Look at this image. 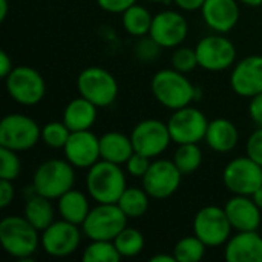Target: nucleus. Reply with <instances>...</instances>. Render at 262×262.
I'll use <instances>...</instances> for the list:
<instances>
[{
	"label": "nucleus",
	"instance_id": "1",
	"mask_svg": "<svg viewBox=\"0 0 262 262\" xmlns=\"http://www.w3.org/2000/svg\"><path fill=\"white\" fill-rule=\"evenodd\" d=\"M3 250L20 262H31L40 246L38 230L25 216H6L0 221Z\"/></svg>",
	"mask_w": 262,
	"mask_h": 262
},
{
	"label": "nucleus",
	"instance_id": "2",
	"mask_svg": "<svg viewBox=\"0 0 262 262\" xmlns=\"http://www.w3.org/2000/svg\"><path fill=\"white\" fill-rule=\"evenodd\" d=\"M86 189L94 201L117 204L123 192L127 189L126 175L120 164L100 160L88 169Z\"/></svg>",
	"mask_w": 262,
	"mask_h": 262
},
{
	"label": "nucleus",
	"instance_id": "3",
	"mask_svg": "<svg viewBox=\"0 0 262 262\" xmlns=\"http://www.w3.org/2000/svg\"><path fill=\"white\" fill-rule=\"evenodd\" d=\"M150 89L155 100L170 111L190 106L196 97V89L186 78V74L173 68L158 71L152 77Z\"/></svg>",
	"mask_w": 262,
	"mask_h": 262
},
{
	"label": "nucleus",
	"instance_id": "4",
	"mask_svg": "<svg viewBox=\"0 0 262 262\" xmlns=\"http://www.w3.org/2000/svg\"><path fill=\"white\" fill-rule=\"evenodd\" d=\"M74 184L75 167L68 160L60 158L43 161L32 177L34 190L49 200H58L68 190L74 189Z\"/></svg>",
	"mask_w": 262,
	"mask_h": 262
},
{
	"label": "nucleus",
	"instance_id": "5",
	"mask_svg": "<svg viewBox=\"0 0 262 262\" xmlns=\"http://www.w3.org/2000/svg\"><path fill=\"white\" fill-rule=\"evenodd\" d=\"M127 216L118 204L98 203L91 209L81 230L91 241H114L115 236L127 227Z\"/></svg>",
	"mask_w": 262,
	"mask_h": 262
},
{
	"label": "nucleus",
	"instance_id": "6",
	"mask_svg": "<svg viewBox=\"0 0 262 262\" xmlns=\"http://www.w3.org/2000/svg\"><path fill=\"white\" fill-rule=\"evenodd\" d=\"M78 94L92 101L98 109L111 106L118 95V83L115 77L98 66L83 69L77 78Z\"/></svg>",
	"mask_w": 262,
	"mask_h": 262
},
{
	"label": "nucleus",
	"instance_id": "7",
	"mask_svg": "<svg viewBox=\"0 0 262 262\" xmlns=\"http://www.w3.org/2000/svg\"><path fill=\"white\" fill-rule=\"evenodd\" d=\"M8 95L21 106L38 104L46 92V83L41 74L31 66H14L5 78Z\"/></svg>",
	"mask_w": 262,
	"mask_h": 262
},
{
	"label": "nucleus",
	"instance_id": "8",
	"mask_svg": "<svg viewBox=\"0 0 262 262\" xmlns=\"http://www.w3.org/2000/svg\"><path fill=\"white\" fill-rule=\"evenodd\" d=\"M41 140V127L23 114L5 115L0 121V146L23 152Z\"/></svg>",
	"mask_w": 262,
	"mask_h": 262
},
{
	"label": "nucleus",
	"instance_id": "9",
	"mask_svg": "<svg viewBox=\"0 0 262 262\" xmlns=\"http://www.w3.org/2000/svg\"><path fill=\"white\" fill-rule=\"evenodd\" d=\"M232 224L224 207L206 206L198 210L193 218V235H196L207 247L224 246L232 236Z\"/></svg>",
	"mask_w": 262,
	"mask_h": 262
},
{
	"label": "nucleus",
	"instance_id": "10",
	"mask_svg": "<svg viewBox=\"0 0 262 262\" xmlns=\"http://www.w3.org/2000/svg\"><path fill=\"white\" fill-rule=\"evenodd\" d=\"M223 183L233 195L252 196L262 186V166L250 157H238L223 170Z\"/></svg>",
	"mask_w": 262,
	"mask_h": 262
},
{
	"label": "nucleus",
	"instance_id": "11",
	"mask_svg": "<svg viewBox=\"0 0 262 262\" xmlns=\"http://www.w3.org/2000/svg\"><path fill=\"white\" fill-rule=\"evenodd\" d=\"M195 51L200 68L210 72L226 71L233 66L236 60V48L233 41L220 32L203 37L198 41Z\"/></svg>",
	"mask_w": 262,
	"mask_h": 262
},
{
	"label": "nucleus",
	"instance_id": "12",
	"mask_svg": "<svg viewBox=\"0 0 262 262\" xmlns=\"http://www.w3.org/2000/svg\"><path fill=\"white\" fill-rule=\"evenodd\" d=\"M207 126V117L200 109L192 106L173 111L172 117L167 121L172 141L177 144L203 141L206 138Z\"/></svg>",
	"mask_w": 262,
	"mask_h": 262
},
{
	"label": "nucleus",
	"instance_id": "13",
	"mask_svg": "<svg viewBox=\"0 0 262 262\" xmlns=\"http://www.w3.org/2000/svg\"><path fill=\"white\" fill-rule=\"evenodd\" d=\"M183 173L170 160H157L152 161L147 172L141 178L143 189L149 193L150 198L166 200L172 196L181 186Z\"/></svg>",
	"mask_w": 262,
	"mask_h": 262
},
{
	"label": "nucleus",
	"instance_id": "14",
	"mask_svg": "<svg viewBox=\"0 0 262 262\" xmlns=\"http://www.w3.org/2000/svg\"><path fill=\"white\" fill-rule=\"evenodd\" d=\"M81 232L80 226L66 220L54 221L41 232L40 246L49 256L66 258L78 249L81 243Z\"/></svg>",
	"mask_w": 262,
	"mask_h": 262
},
{
	"label": "nucleus",
	"instance_id": "15",
	"mask_svg": "<svg viewBox=\"0 0 262 262\" xmlns=\"http://www.w3.org/2000/svg\"><path fill=\"white\" fill-rule=\"evenodd\" d=\"M130 140L135 152L143 154L149 158H155L169 147L172 137L167 123L149 118L140 121L134 127L130 134Z\"/></svg>",
	"mask_w": 262,
	"mask_h": 262
},
{
	"label": "nucleus",
	"instance_id": "16",
	"mask_svg": "<svg viewBox=\"0 0 262 262\" xmlns=\"http://www.w3.org/2000/svg\"><path fill=\"white\" fill-rule=\"evenodd\" d=\"M189 34V25L183 14L166 9L154 15L149 35L164 49L178 48Z\"/></svg>",
	"mask_w": 262,
	"mask_h": 262
},
{
	"label": "nucleus",
	"instance_id": "17",
	"mask_svg": "<svg viewBox=\"0 0 262 262\" xmlns=\"http://www.w3.org/2000/svg\"><path fill=\"white\" fill-rule=\"evenodd\" d=\"M63 150L66 160L75 169H89L101 160L100 138L92 134L91 129L71 132Z\"/></svg>",
	"mask_w": 262,
	"mask_h": 262
},
{
	"label": "nucleus",
	"instance_id": "18",
	"mask_svg": "<svg viewBox=\"0 0 262 262\" xmlns=\"http://www.w3.org/2000/svg\"><path fill=\"white\" fill-rule=\"evenodd\" d=\"M230 86L247 98L262 94V55H249L238 61L230 75Z\"/></svg>",
	"mask_w": 262,
	"mask_h": 262
},
{
	"label": "nucleus",
	"instance_id": "19",
	"mask_svg": "<svg viewBox=\"0 0 262 262\" xmlns=\"http://www.w3.org/2000/svg\"><path fill=\"white\" fill-rule=\"evenodd\" d=\"M227 218L236 232H250L258 230L261 226V209L256 206L252 196L247 195H233L224 206Z\"/></svg>",
	"mask_w": 262,
	"mask_h": 262
},
{
	"label": "nucleus",
	"instance_id": "20",
	"mask_svg": "<svg viewBox=\"0 0 262 262\" xmlns=\"http://www.w3.org/2000/svg\"><path fill=\"white\" fill-rule=\"evenodd\" d=\"M201 15L210 29L227 34L239 20V6L236 0H206L201 6Z\"/></svg>",
	"mask_w": 262,
	"mask_h": 262
},
{
	"label": "nucleus",
	"instance_id": "21",
	"mask_svg": "<svg viewBox=\"0 0 262 262\" xmlns=\"http://www.w3.org/2000/svg\"><path fill=\"white\" fill-rule=\"evenodd\" d=\"M227 262H262V236L256 230L238 232L226 243Z\"/></svg>",
	"mask_w": 262,
	"mask_h": 262
},
{
	"label": "nucleus",
	"instance_id": "22",
	"mask_svg": "<svg viewBox=\"0 0 262 262\" xmlns=\"http://www.w3.org/2000/svg\"><path fill=\"white\" fill-rule=\"evenodd\" d=\"M204 141L212 150L220 154H227L236 147L239 141V132L230 120L216 118L209 121Z\"/></svg>",
	"mask_w": 262,
	"mask_h": 262
},
{
	"label": "nucleus",
	"instance_id": "23",
	"mask_svg": "<svg viewBox=\"0 0 262 262\" xmlns=\"http://www.w3.org/2000/svg\"><path fill=\"white\" fill-rule=\"evenodd\" d=\"M97 106L84 97H77L71 100L63 111V123L71 129V132L77 130H89L97 121Z\"/></svg>",
	"mask_w": 262,
	"mask_h": 262
},
{
	"label": "nucleus",
	"instance_id": "24",
	"mask_svg": "<svg viewBox=\"0 0 262 262\" xmlns=\"http://www.w3.org/2000/svg\"><path fill=\"white\" fill-rule=\"evenodd\" d=\"M134 144L130 137L121 132H106L100 137V155L101 160L115 163V164H126V161L134 154Z\"/></svg>",
	"mask_w": 262,
	"mask_h": 262
},
{
	"label": "nucleus",
	"instance_id": "25",
	"mask_svg": "<svg viewBox=\"0 0 262 262\" xmlns=\"http://www.w3.org/2000/svg\"><path fill=\"white\" fill-rule=\"evenodd\" d=\"M57 209L61 220H66L77 226H81L91 212L86 195L75 189L68 190L64 195H61L57 200Z\"/></svg>",
	"mask_w": 262,
	"mask_h": 262
},
{
	"label": "nucleus",
	"instance_id": "26",
	"mask_svg": "<svg viewBox=\"0 0 262 262\" xmlns=\"http://www.w3.org/2000/svg\"><path fill=\"white\" fill-rule=\"evenodd\" d=\"M52 200L32 192L25 204V213L23 216L38 230L43 232L46 227H49L54 223V206L51 204Z\"/></svg>",
	"mask_w": 262,
	"mask_h": 262
},
{
	"label": "nucleus",
	"instance_id": "27",
	"mask_svg": "<svg viewBox=\"0 0 262 262\" xmlns=\"http://www.w3.org/2000/svg\"><path fill=\"white\" fill-rule=\"evenodd\" d=\"M121 15H123L121 23H123V28L126 29L127 34L138 37V38L149 35L154 15L149 12L147 8L135 3L130 8H127Z\"/></svg>",
	"mask_w": 262,
	"mask_h": 262
},
{
	"label": "nucleus",
	"instance_id": "28",
	"mask_svg": "<svg viewBox=\"0 0 262 262\" xmlns=\"http://www.w3.org/2000/svg\"><path fill=\"white\" fill-rule=\"evenodd\" d=\"M149 200L150 196L143 187H127L117 204L127 218H141L149 209Z\"/></svg>",
	"mask_w": 262,
	"mask_h": 262
},
{
	"label": "nucleus",
	"instance_id": "29",
	"mask_svg": "<svg viewBox=\"0 0 262 262\" xmlns=\"http://www.w3.org/2000/svg\"><path fill=\"white\" fill-rule=\"evenodd\" d=\"M173 163L183 175L196 172L203 163V152L198 143L178 144V149L173 155Z\"/></svg>",
	"mask_w": 262,
	"mask_h": 262
},
{
	"label": "nucleus",
	"instance_id": "30",
	"mask_svg": "<svg viewBox=\"0 0 262 262\" xmlns=\"http://www.w3.org/2000/svg\"><path fill=\"white\" fill-rule=\"evenodd\" d=\"M114 244L121 255V258H134L140 255L146 246L144 236L140 230L132 227H124L114 239Z\"/></svg>",
	"mask_w": 262,
	"mask_h": 262
},
{
	"label": "nucleus",
	"instance_id": "31",
	"mask_svg": "<svg viewBox=\"0 0 262 262\" xmlns=\"http://www.w3.org/2000/svg\"><path fill=\"white\" fill-rule=\"evenodd\" d=\"M206 244L196 236L181 238L173 247V256L177 262H200L206 255Z\"/></svg>",
	"mask_w": 262,
	"mask_h": 262
},
{
	"label": "nucleus",
	"instance_id": "32",
	"mask_svg": "<svg viewBox=\"0 0 262 262\" xmlns=\"http://www.w3.org/2000/svg\"><path fill=\"white\" fill-rule=\"evenodd\" d=\"M81 259L84 262H118L121 255L118 253L114 241H91L84 249Z\"/></svg>",
	"mask_w": 262,
	"mask_h": 262
},
{
	"label": "nucleus",
	"instance_id": "33",
	"mask_svg": "<svg viewBox=\"0 0 262 262\" xmlns=\"http://www.w3.org/2000/svg\"><path fill=\"white\" fill-rule=\"evenodd\" d=\"M71 129L61 121H51L41 127V141L52 149H63L69 140Z\"/></svg>",
	"mask_w": 262,
	"mask_h": 262
},
{
	"label": "nucleus",
	"instance_id": "34",
	"mask_svg": "<svg viewBox=\"0 0 262 262\" xmlns=\"http://www.w3.org/2000/svg\"><path fill=\"white\" fill-rule=\"evenodd\" d=\"M21 172V163L15 150L0 146V180L14 181Z\"/></svg>",
	"mask_w": 262,
	"mask_h": 262
},
{
	"label": "nucleus",
	"instance_id": "35",
	"mask_svg": "<svg viewBox=\"0 0 262 262\" xmlns=\"http://www.w3.org/2000/svg\"><path fill=\"white\" fill-rule=\"evenodd\" d=\"M198 64V57H196V51L192 49V48H178L175 49V52L172 54V68L183 72V74H187V72H192Z\"/></svg>",
	"mask_w": 262,
	"mask_h": 262
},
{
	"label": "nucleus",
	"instance_id": "36",
	"mask_svg": "<svg viewBox=\"0 0 262 262\" xmlns=\"http://www.w3.org/2000/svg\"><path fill=\"white\" fill-rule=\"evenodd\" d=\"M161 46L150 37V35H144L140 38V41L135 46V55L141 60V61H154L158 54H160Z\"/></svg>",
	"mask_w": 262,
	"mask_h": 262
},
{
	"label": "nucleus",
	"instance_id": "37",
	"mask_svg": "<svg viewBox=\"0 0 262 262\" xmlns=\"http://www.w3.org/2000/svg\"><path fill=\"white\" fill-rule=\"evenodd\" d=\"M149 166H150V158L143 155V154H138V152H134L130 155V158L126 161L127 173H130L132 177H138V178L144 177V173L147 172Z\"/></svg>",
	"mask_w": 262,
	"mask_h": 262
},
{
	"label": "nucleus",
	"instance_id": "38",
	"mask_svg": "<svg viewBox=\"0 0 262 262\" xmlns=\"http://www.w3.org/2000/svg\"><path fill=\"white\" fill-rule=\"evenodd\" d=\"M247 157H250L255 163L262 166V127H258L252 132L247 140Z\"/></svg>",
	"mask_w": 262,
	"mask_h": 262
},
{
	"label": "nucleus",
	"instance_id": "39",
	"mask_svg": "<svg viewBox=\"0 0 262 262\" xmlns=\"http://www.w3.org/2000/svg\"><path fill=\"white\" fill-rule=\"evenodd\" d=\"M137 0H97V5L111 14H123L127 8L135 5Z\"/></svg>",
	"mask_w": 262,
	"mask_h": 262
},
{
	"label": "nucleus",
	"instance_id": "40",
	"mask_svg": "<svg viewBox=\"0 0 262 262\" xmlns=\"http://www.w3.org/2000/svg\"><path fill=\"white\" fill-rule=\"evenodd\" d=\"M14 200V186L9 180H0V207L6 209Z\"/></svg>",
	"mask_w": 262,
	"mask_h": 262
},
{
	"label": "nucleus",
	"instance_id": "41",
	"mask_svg": "<svg viewBox=\"0 0 262 262\" xmlns=\"http://www.w3.org/2000/svg\"><path fill=\"white\" fill-rule=\"evenodd\" d=\"M249 114H250L252 120L255 121V124L262 127V94H258L250 98Z\"/></svg>",
	"mask_w": 262,
	"mask_h": 262
},
{
	"label": "nucleus",
	"instance_id": "42",
	"mask_svg": "<svg viewBox=\"0 0 262 262\" xmlns=\"http://www.w3.org/2000/svg\"><path fill=\"white\" fill-rule=\"evenodd\" d=\"M12 69H14L12 60L9 58L8 52L2 51L0 52V75H2V78H6L11 74Z\"/></svg>",
	"mask_w": 262,
	"mask_h": 262
},
{
	"label": "nucleus",
	"instance_id": "43",
	"mask_svg": "<svg viewBox=\"0 0 262 262\" xmlns=\"http://www.w3.org/2000/svg\"><path fill=\"white\" fill-rule=\"evenodd\" d=\"M206 0H173V3L184 11H196L201 9V6L204 5Z\"/></svg>",
	"mask_w": 262,
	"mask_h": 262
},
{
	"label": "nucleus",
	"instance_id": "44",
	"mask_svg": "<svg viewBox=\"0 0 262 262\" xmlns=\"http://www.w3.org/2000/svg\"><path fill=\"white\" fill-rule=\"evenodd\" d=\"M175 256H173V253L172 255H164V253H161V255H155V256H152L150 258V262H175Z\"/></svg>",
	"mask_w": 262,
	"mask_h": 262
},
{
	"label": "nucleus",
	"instance_id": "45",
	"mask_svg": "<svg viewBox=\"0 0 262 262\" xmlns=\"http://www.w3.org/2000/svg\"><path fill=\"white\" fill-rule=\"evenodd\" d=\"M8 15V0H0V20L5 21Z\"/></svg>",
	"mask_w": 262,
	"mask_h": 262
},
{
	"label": "nucleus",
	"instance_id": "46",
	"mask_svg": "<svg viewBox=\"0 0 262 262\" xmlns=\"http://www.w3.org/2000/svg\"><path fill=\"white\" fill-rule=\"evenodd\" d=\"M252 198H253V201L256 203V206L262 210V186L253 193V195H252Z\"/></svg>",
	"mask_w": 262,
	"mask_h": 262
},
{
	"label": "nucleus",
	"instance_id": "47",
	"mask_svg": "<svg viewBox=\"0 0 262 262\" xmlns=\"http://www.w3.org/2000/svg\"><path fill=\"white\" fill-rule=\"evenodd\" d=\"M239 2L246 6H250V8H258L262 5V0H239Z\"/></svg>",
	"mask_w": 262,
	"mask_h": 262
},
{
	"label": "nucleus",
	"instance_id": "48",
	"mask_svg": "<svg viewBox=\"0 0 262 262\" xmlns=\"http://www.w3.org/2000/svg\"><path fill=\"white\" fill-rule=\"evenodd\" d=\"M147 2H152V3H166L169 0H147Z\"/></svg>",
	"mask_w": 262,
	"mask_h": 262
}]
</instances>
